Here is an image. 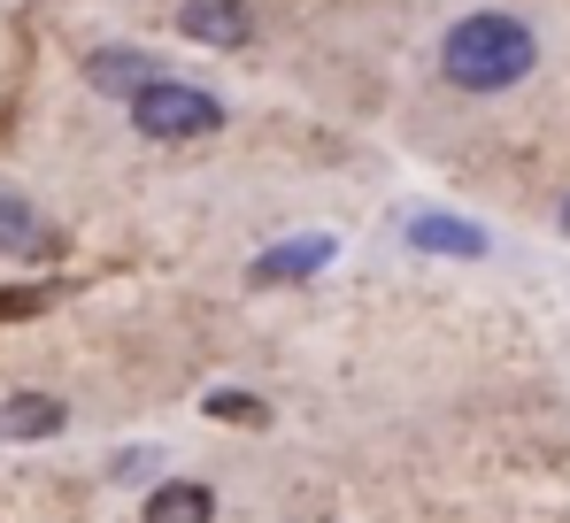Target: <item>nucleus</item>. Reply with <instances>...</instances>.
<instances>
[{
  "instance_id": "nucleus-1",
  "label": "nucleus",
  "mask_w": 570,
  "mask_h": 523,
  "mask_svg": "<svg viewBox=\"0 0 570 523\" xmlns=\"http://www.w3.org/2000/svg\"><path fill=\"white\" fill-rule=\"evenodd\" d=\"M532 62H540V39H532V23L524 16H501V8H478L463 16L448 39H440V78L463 92H509L532 78Z\"/></svg>"
},
{
  "instance_id": "nucleus-2",
  "label": "nucleus",
  "mask_w": 570,
  "mask_h": 523,
  "mask_svg": "<svg viewBox=\"0 0 570 523\" xmlns=\"http://www.w3.org/2000/svg\"><path fill=\"white\" fill-rule=\"evenodd\" d=\"M131 124L147 139H163V147H186V139H208L224 124V100L200 86H178V78H147L131 92Z\"/></svg>"
},
{
  "instance_id": "nucleus-3",
  "label": "nucleus",
  "mask_w": 570,
  "mask_h": 523,
  "mask_svg": "<svg viewBox=\"0 0 570 523\" xmlns=\"http://www.w3.org/2000/svg\"><path fill=\"white\" fill-rule=\"evenodd\" d=\"M178 31L200 47H247L255 39V8L247 0H186L178 8Z\"/></svg>"
},
{
  "instance_id": "nucleus-4",
  "label": "nucleus",
  "mask_w": 570,
  "mask_h": 523,
  "mask_svg": "<svg viewBox=\"0 0 570 523\" xmlns=\"http://www.w3.org/2000/svg\"><path fill=\"white\" fill-rule=\"evenodd\" d=\"M70 424V408L55 393H8L0 401V438H55Z\"/></svg>"
},
{
  "instance_id": "nucleus-5",
  "label": "nucleus",
  "mask_w": 570,
  "mask_h": 523,
  "mask_svg": "<svg viewBox=\"0 0 570 523\" xmlns=\"http://www.w3.org/2000/svg\"><path fill=\"white\" fill-rule=\"evenodd\" d=\"M208 516H216V493H208V485H193V477L155 485V493H147V509H139V523H208Z\"/></svg>"
},
{
  "instance_id": "nucleus-6",
  "label": "nucleus",
  "mask_w": 570,
  "mask_h": 523,
  "mask_svg": "<svg viewBox=\"0 0 570 523\" xmlns=\"http://www.w3.org/2000/svg\"><path fill=\"white\" fill-rule=\"evenodd\" d=\"M409 247L478 262V255H485V231H478V224H463V216H416V224H409Z\"/></svg>"
},
{
  "instance_id": "nucleus-7",
  "label": "nucleus",
  "mask_w": 570,
  "mask_h": 523,
  "mask_svg": "<svg viewBox=\"0 0 570 523\" xmlns=\"http://www.w3.org/2000/svg\"><path fill=\"white\" fill-rule=\"evenodd\" d=\"M332 262V239H285L271 255H255V285H293V277H316Z\"/></svg>"
},
{
  "instance_id": "nucleus-8",
  "label": "nucleus",
  "mask_w": 570,
  "mask_h": 523,
  "mask_svg": "<svg viewBox=\"0 0 570 523\" xmlns=\"http://www.w3.org/2000/svg\"><path fill=\"white\" fill-rule=\"evenodd\" d=\"M86 78H94L100 92H116V100H131L147 78H163V70H155V55H124V47H108V55L86 62Z\"/></svg>"
},
{
  "instance_id": "nucleus-9",
  "label": "nucleus",
  "mask_w": 570,
  "mask_h": 523,
  "mask_svg": "<svg viewBox=\"0 0 570 523\" xmlns=\"http://www.w3.org/2000/svg\"><path fill=\"white\" fill-rule=\"evenodd\" d=\"M208 416L216 424H271V408L255 393H208Z\"/></svg>"
},
{
  "instance_id": "nucleus-10",
  "label": "nucleus",
  "mask_w": 570,
  "mask_h": 523,
  "mask_svg": "<svg viewBox=\"0 0 570 523\" xmlns=\"http://www.w3.org/2000/svg\"><path fill=\"white\" fill-rule=\"evenodd\" d=\"M0 247H16V255H23V247H39V231H31V208H23L16 193H0Z\"/></svg>"
},
{
  "instance_id": "nucleus-11",
  "label": "nucleus",
  "mask_w": 570,
  "mask_h": 523,
  "mask_svg": "<svg viewBox=\"0 0 570 523\" xmlns=\"http://www.w3.org/2000/svg\"><path fill=\"white\" fill-rule=\"evenodd\" d=\"M47 308V293L39 285H23V293H0V324H16V316H39Z\"/></svg>"
},
{
  "instance_id": "nucleus-12",
  "label": "nucleus",
  "mask_w": 570,
  "mask_h": 523,
  "mask_svg": "<svg viewBox=\"0 0 570 523\" xmlns=\"http://www.w3.org/2000/svg\"><path fill=\"white\" fill-rule=\"evenodd\" d=\"M563 231H570V200H563Z\"/></svg>"
}]
</instances>
